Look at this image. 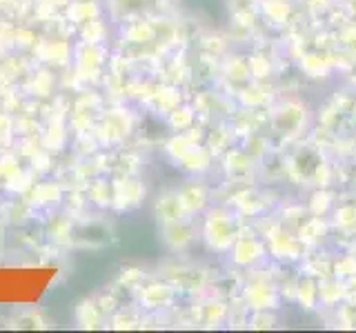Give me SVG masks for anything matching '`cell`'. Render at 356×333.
<instances>
[{
	"label": "cell",
	"instance_id": "4fadbf2b",
	"mask_svg": "<svg viewBox=\"0 0 356 333\" xmlns=\"http://www.w3.org/2000/svg\"><path fill=\"white\" fill-rule=\"evenodd\" d=\"M334 325L341 329H356V302L345 300L337 309H332Z\"/></svg>",
	"mask_w": 356,
	"mask_h": 333
},
{
	"label": "cell",
	"instance_id": "9a60e30c",
	"mask_svg": "<svg viewBox=\"0 0 356 333\" xmlns=\"http://www.w3.org/2000/svg\"><path fill=\"white\" fill-rule=\"evenodd\" d=\"M348 20H356V0H339Z\"/></svg>",
	"mask_w": 356,
	"mask_h": 333
},
{
	"label": "cell",
	"instance_id": "9c48e42d",
	"mask_svg": "<svg viewBox=\"0 0 356 333\" xmlns=\"http://www.w3.org/2000/svg\"><path fill=\"white\" fill-rule=\"evenodd\" d=\"M337 200H339V191L334 187H314V189H307L305 207L309 211V216L330 218Z\"/></svg>",
	"mask_w": 356,
	"mask_h": 333
},
{
	"label": "cell",
	"instance_id": "5b68a950",
	"mask_svg": "<svg viewBox=\"0 0 356 333\" xmlns=\"http://www.w3.org/2000/svg\"><path fill=\"white\" fill-rule=\"evenodd\" d=\"M298 238L303 240L307 249H321L327 247L332 242V222L330 218H321V216H309L300 229L296 231Z\"/></svg>",
	"mask_w": 356,
	"mask_h": 333
},
{
	"label": "cell",
	"instance_id": "5bb4252c",
	"mask_svg": "<svg viewBox=\"0 0 356 333\" xmlns=\"http://www.w3.org/2000/svg\"><path fill=\"white\" fill-rule=\"evenodd\" d=\"M337 44L356 56V20H345L341 27L334 29Z\"/></svg>",
	"mask_w": 356,
	"mask_h": 333
},
{
	"label": "cell",
	"instance_id": "6da1fadb",
	"mask_svg": "<svg viewBox=\"0 0 356 333\" xmlns=\"http://www.w3.org/2000/svg\"><path fill=\"white\" fill-rule=\"evenodd\" d=\"M314 125V111L309 109L298 94H278L274 105L270 107V129L276 147H289L298 140L307 138V133Z\"/></svg>",
	"mask_w": 356,
	"mask_h": 333
},
{
	"label": "cell",
	"instance_id": "30bf717a",
	"mask_svg": "<svg viewBox=\"0 0 356 333\" xmlns=\"http://www.w3.org/2000/svg\"><path fill=\"white\" fill-rule=\"evenodd\" d=\"M276 216L285 229L296 233L300 229V225L309 218V211H307L303 200H281L276 207Z\"/></svg>",
	"mask_w": 356,
	"mask_h": 333
},
{
	"label": "cell",
	"instance_id": "7a4b0ae2",
	"mask_svg": "<svg viewBox=\"0 0 356 333\" xmlns=\"http://www.w3.org/2000/svg\"><path fill=\"white\" fill-rule=\"evenodd\" d=\"M229 260L234 262L238 271H250L256 266H263L270 262V251H267V242L259 231L254 229L250 222V231L238 233V238L234 240L229 249Z\"/></svg>",
	"mask_w": 356,
	"mask_h": 333
},
{
	"label": "cell",
	"instance_id": "7c38bea8",
	"mask_svg": "<svg viewBox=\"0 0 356 333\" xmlns=\"http://www.w3.org/2000/svg\"><path fill=\"white\" fill-rule=\"evenodd\" d=\"M278 327V311L272 309H256L250 311L248 329H276Z\"/></svg>",
	"mask_w": 356,
	"mask_h": 333
},
{
	"label": "cell",
	"instance_id": "8992f818",
	"mask_svg": "<svg viewBox=\"0 0 356 333\" xmlns=\"http://www.w3.org/2000/svg\"><path fill=\"white\" fill-rule=\"evenodd\" d=\"M330 222L334 231H343V233H356V194L345 191L339 194L337 205H334Z\"/></svg>",
	"mask_w": 356,
	"mask_h": 333
},
{
	"label": "cell",
	"instance_id": "3957f363",
	"mask_svg": "<svg viewBox=\"0 0 356 333\" xmlns=\"http://www.w3.org/2000/svg\"><path fill=\"white\" fill-rule=\"evenodd\" d=\"M259 16L263 27L285 31L287 25L296 18V0H259Z\"/></svg>",
	"mask_w": 356,
	"mask_h": 333
},
{
	"label": "cell",
	"instance_id": "8fae6325",
	"mask_svg": "<svg viewBox=\"0 0 356 333\" xmlns=\"http://www.w3.org/2000/svg\"><path fill=\"white\" fill-rule=\"evenodd\" d=\"M318 293H321V309L325 311L337 309L341 302L348 300V296H345V282L334 273L318 280Z\"/></svg>",
	"mask_w": 356,
	"mask_h": 333
},
{
	"label": "cell",
	"instance_id": "ba28073f",
	"mask_svg": "<svg viewBox=\"0 0 356 333\" xmlns=\"http://www.w3.org/2000/svg\"><path fill=\"white\" fill-rule=\"evenodd\" d=\"M294 305H298L305 314L321 311V293H318V280L307 273H298L296 289H294Z\"/></svg>",
	"mask_w": 356,
	"mask_h": 333
},
{
	"label": "cell",
	"instance_id": "52a82bcc",
	"mask_svg": "<svg viewBox=\"0 0 356 333\" xmlns=\"http://www.w3.org/2000/svg\"><path fill=\"white\" fill-rule=\"evenodd\" d=\"M298 271L316 278V280H323V278L334 273V253L327 247L307 249L303 260L298 262Z\"/></svg>",
	"mask_w": 356,
	"mask_h": 333
},
{
	"label": "cell",
	"instance_id": "277c9868",
	"mask_svg": "<svg viewBox=\"0 0 356 333\" xmlns=\"http://www.w3.org/2000/svg\"><path fill=\"white\" fill-rule=\"evenodd\" d=\"M241 233V227H238V218L234 214L232 209H225L220 211V214L214 216V225H211V244L218 249V251H227L232 249L234 240L238 238Z\"/></svg>",
	"mask_w": 356,
	"mask_h": 333
}]
</instances>
